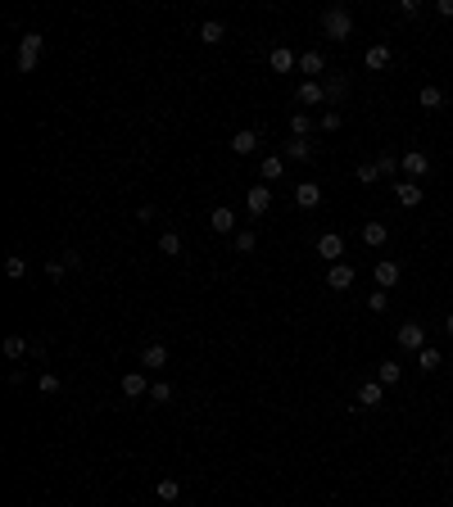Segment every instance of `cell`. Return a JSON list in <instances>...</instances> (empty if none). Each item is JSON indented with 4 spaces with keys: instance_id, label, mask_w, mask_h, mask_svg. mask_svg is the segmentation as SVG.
Wrapping results in <instances>:
<instances>
[{
    "instance_id": "cell-1",
    "label": "cell",
    "mask_w": 453,
    "mask_h": 507,
    "mask_svg": "<svg viewBox=\"0 0 453 507\" xmlns=\"http://www.w3.org/2000/svg\"><path fill=\"white\" fill-rule=\"evenodd\" d=\"M322 32L331 36V41H349V36H353V14H349L345 5L322 9Z\"/></svg>"
},
{
    "instance_id": "cell-37",
    "label": "cell",
    "mask_w": 453,
    "mask_h": 507,
    "mask_svg": "<svg viewBox=\"0 0 453 507\" xmlns=\"http://www.w3.org/2000/svg\"><path fill=\"white\" fill-rule=\"evenodd\" d=\"M36 390H41V394H59V390H64V380H59L55 372H46L41 380H36Z\"/></svg>"
},
{
    "instance_id": "cell-44",
    "label": "cell",
    "mask_w": 453,
    "mask_h": 507,
    "mask_svg": "<svg viewBox=\"0 0 453 507\" xmlns=\"http://www.w3.org/2000/svg\"><path fill=\"white\" fill-rule=\"evenodd\" d=\"M449 507H453V503H449Z\"/></svg>"
},
{
    "instance_id": "cell-42",
    "label": "cell",
    "mask_w": 453,
    "mask_h": 507,
    "mask_svg": "<svg viewBox=\"0 0 453 507\" xmlns=\"http://www.w3.org/2000/svg\"><path fill=\"white\" fill-rule=\"evenodd\" d=\"M435 9H439V14H444V18H453V0H439Z\"/></svg>"
},
{
    "instance_id": "cell-14",
    "label": "cell",
    "mask_w": 453,
    "mask_h": 507,
    "mask_svg": "<svg viewBox=\"0 0 453 507\" xmlns=\"http://www.w3.org/2000/svg\"><path fill=\"white\" fill-rule=\"evenodd\" d=\"M403 172H408V181H422L426 172H431V159H426L422 150H408L403 154Z\"/></svg>"
},
{
    "instance_id": "cell-30",
    "label": "cell",
    "mask_w": 453,
    "mask_h": 507,
    "mask_svg": "<svg viewBox=\"0 0 453 507\" xmlns=\"http://www.w3.org/2000/svg\"><path fill=\"white\" fill-rule=\"evenodd\" d=\"M281 172H286V159H281V154H267L263 164H259V177H263V181H277Z\"/></svg>"
},
{
    "instance_id": "cell-26",
    "label": "cell",
    "mask_w": 453,
    "mask_h": 507,
    "mask_svg": "<svg viewBox=\"0 0 453 507\" xmlns=\"http://www.w3.org/2000/svg\"><path fill=\"white\" fill-rule=\"evenodd\" d=\"M36 353V344L32 340H23V336H5V358H28Z\"/></svg>"
},
{
    "instance_id": "cell-32",
    "label": "cell",
    "mask_w": 453,
    "mask_h": 507,
    "mask_svg": "<svg viewBox=\"0 0 453 507\" xmlns=\"http://www.w3.org/2000/svg\"><path fill=\"white\" fill-rule=\"evenodd\" d=\"M159 254H168V258L181 254V236H177V231H164V236H159Z\"/></svg>"
},
{
    "instance_id": "cell-3",
    "label": "cell",
    "mask_w": 453,
    "mask_h": 507,
    "mask_svg": "<svg viewBox=\"0 0 453 507\" xmlns=\"http://www.w3.org/2000/svg\"><path fill=\"white\" fill-rule=\"evenodd\" d=\"M317 258H322V263H340V258H345V236H340V231L317 236Z\"/></svg>"
},
{
    "instance_id": "cell-25",
    "label": "cell",
    "mask_w": 453,
    "mask_h": 507,
    "mask_svg": "<svg viewBox=\"0 0 453 507\" xmlns=\"http://www.w3.org/2000/svg\"><path fill=\"white\" fill-rule=\"evenodd\" d=\"M209 227H213V231H223V236H227V231H236V213H231V208H223V204H218L213 213H209Z\"/></svg>"
},
{
    "instance_id": "cell-13",
    "label": "cell",
    "mask_w": 453,
    "mask_h": 507,
    "mask_svg": "<svg viewBox=\"0 0 453 507\" xmlns=\"http://www.w3.org/2000/svg\"><path fill=\"white\" fill-rule=\"evenodd\" d=\"M313 154H317V150H313L309 136H290L286 150H281V159H295V164H304V159H313Z\"/></svg>"
},
{
    "instance_id": "cell-18",
    "label": "cell",
    "mask_w": 453,
    "mask_h": 507,
    "mask_svg": "<svg viewBox=\"0 0 453 507\" xmlns=\"http://www.w3.org/2000/svg\"><path fill=\"white\" fill-rule=\"evenodd\" d=\"M200 41H204V46L227 41V23H223V18H204V23H200Z\"/></svg>"
},
{
    "instance_id": "cell-39",
    "label": "cell",
    "mask_w": 453,
    "mask_h": 507,
    "mask_svg": "<svg viewBox=\"0 0 453 507\" xmlns=\"http://www.w3.org/2000/svg\"><path fill=\"white\" fill-rule=\"evenodd\" d=\"M345 127V114L340 109H331V114H322V132H340Z\"/></svg>"
},
{
    "instance_id": "cell-20",
    "label": "cell",
    "mask_w": 453,
    "mask_h": 507,
    "mask_svg": "<svg viewBox=\"0 0 453 507\" xmlns=\"http://www.w3.org/2000/svg\"><path fill=\"white\" fill-rule=\"evenodd\" d=\"M417 105L426 109V114H435V109H444V91H439V86H431V82H426L422 91H417Z\"/></svg>"
},
{
    "instance_id": "cell-6",
    "label": "cell",
    "mask_w": 453,
    "mask_h": 507,
    "mask_svg": "<svg viewBox=\"0 0 453 507\" xmlns=\"http://www.w3.org/2000/svg\"><path fill=\"white\" fill-rule=\"evenodd\" d=\"M372 277H376V290H395L399 277H403V267L395 263V258H381V263L372 267Z\"/></svg>"
},
{
    "instance_id": "cell-19",
    "label": "cell",
    "mask_w": 453,
    "mask_h": 507,
    "mask_svg": "<svg viewBox=\"0 0 453 507\" xmlns=\"http://www.w3.org/2000/svg\"><path fill=\"white\" fill-rule=\"evenodd\" d=\"M326 286H331V290H349V286H353V267H349V263H331V272H326Z\"/></svg>"
},
{
    "instance_id": "cell-8",
    "label": "cell",
    "mask_w": 453,
    "mask_h": 507,
    "mask_svg": "<svg viewBox=\"0 0 453 507\" xmlns=\"http://www.w3.org/2000/svg\"><path fill=\"white\" fill-rule=\"evenodd\" d=\"M322 91H326V105H345L349 100V78L345 73H331V78L322 82Z\"/></svg>"
},
{
    "instance_id": "cell-21",
    "label": "cell",
    "mask_w": 453,
    "mask_h": 507,
    "mask_svg": "<svg viewBox=\"0 0 453 507\" xmlns=\"http://www.w3.org/2000/svg\"><path fill=\"white\" fill-rule=\"evenodd\" d=\"M122 394H127V399H145V394H150V380L141 372H127L122 376Z\"/></svg>"
},
{
    "instance_id": "cell-9",
    "label": "cell",
    "mask_w": 453,
    "mask_h": 507,
    "mask_svg": "<svg viewBox=\"0 0 453 507\" xmlns=\"http://www.w3.org/2000/svg\"><path fill=\"white\" fill-rule=\"evenodd\" d=\"M381 399H385V385H381V380H363L358 394H353V403H358V407H381Z\"/></svg>"
},
{
    "instance_id": "cell-40",
    "label": "cell",
    "mask_w": 453,
    "mask_h": 507,
    "mask_svg": "<svg viewBox=\"0 0 453 507\" xmlns=\"http://www.w3.org/2000/svg\"><path fill=\"white\" fill-rule=\"evenodd\" d=\"M46 272H50V281H59V277L68 272V263H64V258H50V263H46Z\"/></svg>"
},
{
    "instance_id": "cell-23",
    "label": "cell",
    "mask_w": 453,
    "mask_h": 507,
    "mask_svg": "<svg viewBox=\"0 0 453 507\" xmlns=\"http://www.w3.org/2000/svg\"><path fill=\"white\" fill-rule=\"evenodd\" d=\"M385 240H390V227H385V222H367V227H363V245H372V250H381Z\"/></svg>"
},
{
    "instance_id": "cell-7",
    "label": "cell",
    "mask_w": 453,
    "mask_h": 507,
    "mask_svg": "<svg viewBox=\"0 0 453 507\" xmlns=\"http://www.w3.org/2000/svg\"><path fill=\"white\" fill-rule=\"evenodd\" d=\"M141 367H145V372H164V367H168V344H145V349H141Z\"/></svg>"
},
{
    "instance_id": "cell-35",
    "label": "cell",
    "mask_w": 453,
    "mask_h": 507,
    "mask_svg": "<svg viewBox=\"0 0 453 507\" xmlns=\"http://www.w3.org/2000/svg\"><path fill=\"white\" fill-rule=\"evenodd\" d=\"M353 177H358V186H376V177H381V172H376V164H358Z\"/></svg>"
},
{
    "instance_id": "cell-33",
    "label": "cell",
    "mask_w": 453,
    "mask_h": 507,
    "mask_svg": "<svg viewBox=\"0 0 453 507\" xmlns=\"http://www.w3.org/2000/svg\"><path fill=\"white\" fill-rule=\"evenodd\" d=\"M254 250H259V236H254L250 227L236 231V254H254Z\"/></svg>"
},
{
    "instance_id": "cell-27",
    "label": "cell",
    "mask_w": 453,
    "mask_h": 507,
    "mask_svg": "<svg viewBox=\"0 0 453 507\" xmlns=\"http://www.w3.org/2000/svg\"><path fill=\"white\" fill-rule=\"evenodd\" d=\"M417 367H422V372H439V367H444V353H439L435 344H426V349L417 353Z\"/></svg>"
},
{
    "instance_id": "cell-41",
    "label": "cell",
    "mask_w": 453,
    "mask_h": 507,
    "mask_svg": "<svg viewBox=\"0 0 453 507\" xmlns=\"http://www.w3.org/2000/svg\"><path fill=\"white\" fill-rule=\"evenodd\" d=\"M399 14H408V18H417V14H422V5H417V0H399Z\"/></svg>"
},
{
    "instance_id": "cell-10",
    "label": "cell",
    "mask_w": 453,
    "mask_h": 507,
    "mask_svg": "<svg viewBox=\"0 0 453 507\" xmlns=\"http://www.w3.org/2000/svg\"><path fill=\"white\" fill-rule=\"evenodd\" d=\"M299 73H309V82H322L326 55H322V50H304V55H299Z\"/></svg>"
},
{
    "instance_id": "cell-22",
    "label": "cell",
    "mask_w": 453,
    "mask_h": 507,
    "mask_svg": "<svg viewBox=\"0 0 453 507\" xmlns=\"http://www.w3.org/2000/svg\"><path fill=\"white\" fill-rule=\"evenodd\" d=\"M267 64H272L277 73H290V68H299V55H295V50H286V46H277V50L267 55Z\"/></svg>"
},
{
    "instance_id": "cell-12",
    "label": "cell",
    "mask_w": 453,
    "mask_h": 507,
    "mask_svg": "<svg viewBox=\"0 0 453 507\" xmlns=\"http://www.w3.org/2000/svg\"><path fill=\"white\" fill-rule=\"evenodd\" d=\"M295 100H299V105H309V109H313V105H326L322 82H309V78H304V82L295 86Z\"/></svg>"
},
{
    "instance_id": "cell-28",
    "label": "cell",
    "mask_w": 453,
    "mask_h": 507,
    "mask_svg": "<svg viewBox=\"0 0 453 507\" xmlns=\"http://www.w3.org/2000/svg\"><path fill=\"white\" fill-rule=\"evenodd\" d=\"M154 493H159L164 503H177V498H181V480H177V476H164V480L154 485Z\"/></svg>"
},
{
    "instance_id": "cell-2",
    "label": "cell",
    "mask_w": 453,
    "mask_h": 507,
    "mask_svg": "<svg viewBox=\"0 0 453 507\" xmlns=\"http://www.w3.org/2000/svg\"><path fill=\"white\" fill-rule=\"evenodd\" d=\"M41 46H46L41 32H28V36L18 41V73H32V68H36V59H41Z\"/></svg>"
},
{
    "instance_id": "cell-43",
    "label": "cell",
    "mask_w": 453,
    "mask_h": 507,
    "mask_svg": "<svg viewBox=\"0 0 453 507\" xmlns=\"http://www.w3.org/2000/svg\"><path fill=\"white\" fill-rule=\"evenodd\" d=\"M444 331H449V336H453V313H449V317H444Z\"/></svg>"
},
{
    "instance_id": "cell-4",
    "label": "cell",
    "mask_w": 453,
    "mask_h": 507,
    "mask_svg": "<svg viewBox=\"0 0 453 507\" xmlns=\"http://www.w3.org/2000/svg\"><path fill=\"white\" fill-rule=\"evenodd\" d=\"M399 349H408V353L426 349V326H422V321H403V326H399Z\"/></svg>"
},
{
    "instance_id": "cell-15",
    "label": "cell",
    "mask_w": 453,
    "mask_h": 507,
    "mask_svg": "<svg viewBox=\"0 0 453 507\" xmlns=\"http://www.w3.org/2000/svg\"><path fill=\"white\" fill-rule=\"evenodd\" d=\"M422 195H426V191H422V181H395V200H399L403 208H417V204H422Z\"/></svg>"
},
{
    "instance_id": "cell-38",
    "label": "cell",
    "mask_w": 453,
    "mask_h": 507,
    "mask_svg": "<svg viewBox=\"0 0 453 507\" xmlns=\"http://www.w3.org/2000/svg\"><path fill=\"white\" fill-rule=\"evenodd\" d=\"M290 132H295V136H309V132H313V114H295V118H290Z\"/></svg>"
},
{
    "instance_id": "cell-24",
    "label": "cell",
    "mask_w": 453,
    "mask_h": 507,
    "mask_svg": "<svg viewBox=\"0 0 453 507\" xmlns=\"http://www.w3.org/2000/svg\"><path fill=\"white\" fill-rule=\"evenodd\" d=\"M376 380H381L385 390H390V385H399V380H403V367L395 363V358H385V363L376 367Z\"/></svg>"
},
{
    "instance_id": "cell-5",
    "label": "cell",
    "mask_w": 453,
    "mask_h": 507,
    "mask_svg": "<svg viewBox=\"0 0 453 507\" xmlns=\"http://www.w3.org/2000/svg\"><path fill=\"white\" fill-rule=\"evenodd\" d=\"M245 208H250L254 218H263L267 208H272V186H267V181H259V186H250V191H245Z\"/></svg>"
},
{
    "instance_id": "cell-11",
    "label": "cell",
    "mask_w": 453,
    "mask_h": 507,
    "mask_svg": "<svg viewBox=\"0 0 453 507\" xmlns=\"http://www.w3.org/2000/svg\"><path fill=\"white\" fill-rule=\"evenodd\" d=\"M390 59H395V50H390L385 41H376V46H367V55H363V64L372 68V73H381V68H390Z\"/></svg>"
},
{
    "instance_id": "cell-31",
    "label": "cell",
    "mask_w": 453,
    "mask_h": 507,
    "mask_svg": "<svg viewBox=\"0 0 453 507\" xmlns=\"http://www.w3.org/2000/svg\"><path fill=\"white\" fill-rule=\"evenodd\" d=\"M5 277H9V281H23V277H28V258L9 254V258H5Z\"/></svg>"
},
{
    "instance_id": "cell-16",
    "label": "cell",
    "mask_w": 453,
    "mask_h": 507,
    "mask_svg": "<svg viewBox=\"0 0 453 507\" xmlns=\"http://www.w3.org/2000/svg\"><path fill=\"white\" fill-rule=\"evenodd\" d=\"M227 145H231V154H240V159H245V154H254V150H259V132H254V127H245V132L231 136Z\"/></svg>"
},
{
    "instance_id": "cell-34",
    "label": "cell",
    "mask_w": 453,
    "mask_h": 507,
    "mask_svg": "<svg viewBox=\"0 0 453 507\" xmlns=\"http://www.w3.org/2000/svg\"><path fill=\"white\" fill-rule=\"evenodd\" d=\"M150 403H173V385H168V380H154V385H150Z\"/></svg>"
},
{
    "instance_id": "cell-17",
    "label": "cell",
    "mask_w": 453,
    "mask_h": 507,
    "mask_svg": "<svg viewBox=\"0 0 453 507\" xmlns=\"http://www.w3.org/2000/svg\"><path fill=\"white\" fill-rule=\"evenodd\" d=\"M295 204L299 208H317V204H322V186H317V181H299V186H295Z\"/></svg>"
},
{
    "instance_id": "cell-36",
    "label": "cell",
    "mask_w": 453,
    "mask_h": 507,
    "mask_svg": "<svg viewBox=\"0 0 453 507\" xmlns=\"http://www.w3.org/2000/svg\"><path fill=\"white\" fill-rule=\"evenodd\" d=\"M367 308H372V313H385V308H390V290H372V294H367Z\"/></svg>"
},
{
    "instance_id": "cell-29",
    "label": "cell",
    "mask_w": 453,
    "mask_h": 507,
    "mask_svg": "<svg viewBox=\"0 0 453 507\" xmlns=\"http://www.w3.org/2000/svg\"><path fill=\"white\" fill-rule=\"evenodd\" d=\"M372 164H376V172H381V177H390V181H395V172L403 168V159H395V154H390V150H381V154L372 159Z\"/></svg>"
}]
</instances>
